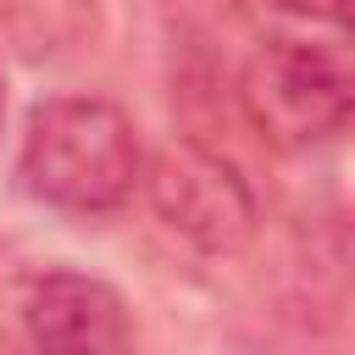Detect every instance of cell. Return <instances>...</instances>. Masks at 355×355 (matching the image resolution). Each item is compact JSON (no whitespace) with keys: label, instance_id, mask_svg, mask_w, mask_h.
Returning a JSON list of instances; mask_svg holds the SVG:
<instances>
[{"label":"cell","instance_id":"6da1fadb","mask_svg":"<svg viewBox=\"0 0 355 355\" xmlns=\"http://www.w3.org/2000/svg\"><path fill=\"white\" fill-rule=\"evenodd\" d=\"M144 178V150L133 116L94 94L44 100L28 111L17 183L28 200L67 216H111L133 200Z\"/></svg>","mask_w":355,"mask_h":355},{"label":"cell","instance_id":"7a4b0ae2","mask_svg":"<svg viewBox=\"0 0 355 355\" xmlns=\"http://www.w3.org/2000/svg\"><path fill=\"white\" fill-rule=\"evenodd\" d=\"M239 105L272 150H311L355 128V50L266 39L239 72Z\"/></svg>","mask_w":355,"mask_h":355},{"label":"cell","instance_id":"3957f363","mask_svg":"<svg viewBox=\"0 0 355 355\" xmlns=\"http://www.w3.org/2000/svg\"><path fill=\"white\" fill-rule=\"evenodd\" d=\"M139 183H144L155 216L200 255H239L255 239V194H250L244 172L194 139L161 144Z\"/></svg>","mask_w":355,"mask_h":355},{"label":"cell","instance_id":"277c9868","mask_svg":"<svg viewBox=\"0 0 355 355\" xmlns=\"http://www.w3.org/2000/svg\"><path fill=\"white\" fill-rule=\"evenodd\" d=\"M22 327L39 349H128V300L89 272H39L22 288Z\"/></svg>","mask_w":355,"mask_h":355},{"label":"cell","instance_id":"5b68a950","mask_svg":"<svg viewBox=\"0 0 355 355\" xmlns=\"http://www.w3.org/2000/svg\"><path fill=\"white\" fill-rule=\"evenodd\" d=\"M288 17H305V22H322V28H338L344 39H355V0H266Z\"/></svg>","mask_w":355,"mask_h":355},{"label":"cell","instance_id":"8992f818","mask_svg":"<svg viewBox=\"0 0 355 355\" xmlns=\"http://www.w3.org/2000/svg\"><path fill=\"white\" fill-rule=\"evenodd\" d=\"M0 128H6V83H0Z\"/></svg>","mask_w":355,"mask_h":355}]
</instances>
